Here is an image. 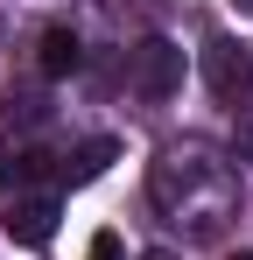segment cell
<instances>
[{"mask_svg":"<svg viewBox=\"0 0 253 260\" xmlns=\"http://www.w3.org/2000/svg\"><path fill=\"white\" fill-rule=\"evenodd\" d=\"M49 232H56V197H21L7 211V239L14 246H49Z\"/></svg>","mask_w":253,"mask_h":260,"instance_id":"cell-3","label":"cell"},{"mask_svg":"<svg viewBox=\"0 0 253 260\" xmlns=\"http://www.w3.org/2000/svg\"><path fill=\"white\" fill-rule=\"evenodd\" d=\"M204 85L211 99H225V106H246L253 99V49L239 36H211L204 43Z\"/></svg>","mask_w":253,"mask_h":260,"instance_id":"cell-1","label":"cell"},{"mask_svg":"<svg viewBox=\"0 0 253 260\" xmlns=\"http://www.w3.org/2000/svg\"><path fill=\"white\" fill-rule=\"evenodd\" d=\"M232 7H239V14H253V0H232Z\"/></svg>","mask_w":253,"mask_h":260,"instance_id":"cell-8","label":"cell"},{"mask_svg":"<svg viewBox=\"0 0 253 260\" xmlns=\"http://www.w3.org/2000/svg\"><path fill=\"white\" fill-rule=\"evenodd\" d=\"M232 148H239V155H253V99L239 106V127H232Z\"/></svg>","mask_w":253,"mask_h":260,"instance_id":"cell-7","label":"cell"},{"mask_svg":"<svg viewBox=\"0 0 253 260\" xmlns=\"http://www.w3.org/2000/svg\"><path fill=\"white\" fill-rule=\"evenodd\" d=\"M84 260H126V253H120V232H99V239L84 246Z\"/></svg>","mask_w":253,"mask_h":260,"instance_id":"cell-6","label":"cell"},{"mask_svg":"<svg viewBox=\"0 0 253 260\" xmlns=\"http://www.w3.org/2000/svg\"><path fill=\"white\" fill-rule=\"evenodd\" d=\"M232 260H253V253H232Z\"/></svg>","mask_w":253,"mask_h":260,"instance_id":"cell-11","label":"cell"},{"mask_svg":"<svg viewBox=\"0 0 253 260\" xmlns=\"http://www.w3.org/2000/svg\"><path fill=\"white\" fill-rule=\"evenodd\" d=\"M148 260H169V253H148Z\"/></svg>","mask_w":253,"mask_h":260,"instance_id":"cell-10","label":"cell"},{"mask_svg":"<svg viewBox=\"0 0 253 260\" xmlns=\"http://www.w3.org/2000/svg\"><path fill=\"white\" fill-rule=\"evenodd\" d=\"M0 190H7V162H0Z\"/></svg>","mask_w":253,"mask_h":260,"instance_id":"cell-9","label":"cell"},{"mask_svg":"<svg viewBox=\"0 0 253 260\" xmlns=\"http://www.w3.org/2000/svg\"><path fill=\"white\" fill-rule=\"evenodd\" d=\"M126 85L141 91V99H176L183 91V43L148 36V43L134 49V63H126Z\"/></svg>","mask_w":253,"mask_h":260,"instance_id":"cell-2","label":"cell"},{"mask_svg":"<svg viewBox=\"0 0 253 260\" xmlns=\"http://www.w3.org/2000/svg\"><path fill=\"white\" fill-rule=\"evenodd\" d=\"M113 162H120V141H106V134H99V141H84L78 155H71V169H64V176H71V183H91V176H106Z\"/></svg>","mask_w":253,"mask_h":260,"instance_id":"cell-5","label":"cell"},{"mask_svg":"<svg viewBox=\"0 0 253 260\" xmlns=\"http://www.w3.org/2000/svg\"><path fill=\"white\" fill-rule=\"evenodd\" d=\"M78 63H84V43L71 28H49V36H42V71H49V78H71Z\"/></svg>","mask_w":253,"mask_h":260,"instance_id":"cell-4","label":"cell"}]
</instances>
